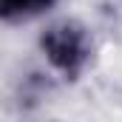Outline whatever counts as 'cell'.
I'll return each instance as SVG.
<instances>
[{
    "label": "cell",
    "mask_w": 122,
    "mask_h": 122,
    "mask_svg": "<svg viewBox=\"0 0 122 122\" xmlns=\"http://www.w3.org/2000/svg\"><path fill=\"white\" fill-rule=\"evenodd\" d=\"M43 48L48 54V60L54 62L60 71H77L85 57H88V37L85 31L74 23H57L46 31L43 37Z\"/></svg>",
    "instance_id": "6da1fadb"
},
{
    "label": "cell",
    "mask_w": 122,
    "mask_h": 122,
    "mask_svg": "<svg viewBox=\"0 0 122 122\" xmlns=\"http://www.w3.org/2000/svg\"><path fill=\"white\" fill-rule=\"evenodd\" d=\"M51 0H0V14L3 17H17V14H31L48 6Z\"/></svg>",
    "instance_id": "7a4b0ae2"
}]
</instances>
